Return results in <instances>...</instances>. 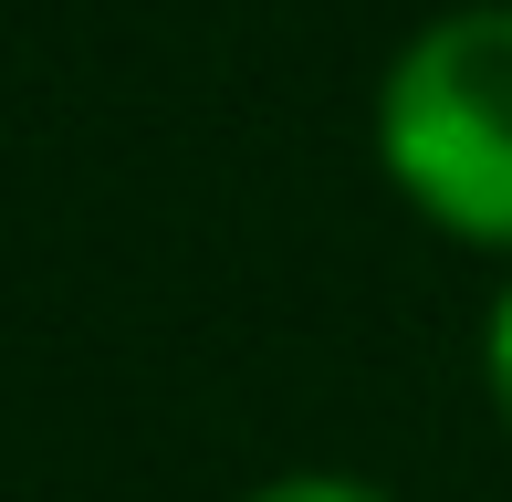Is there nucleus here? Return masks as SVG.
<instances>
[{
    "mask_svg": "<svg viewBox=\"0 0 512 502\" xmlns=\"http://www.w3.org/2000/svg\"><path fill=\"white\" fill-rule=\"evenodd\" d=\"M387 189L439 241L512 262V0L429 11L366 105Z\"/></svg>",
    "mask_w": 512,
    "mask_h": 502,
    "instance_id": "1",
    "label": "nucleus"
},
{
    "mask_svg": "<svg viewBox=\"0 0 512 502\" xmlns=\"http://www.w3.org/2000/svg\"><path fill=\"white\" fill-rule=\"evenodd\" d=\"M481 398H492V419L512 429V272L492 283V304H481Z\"/></svg>",
    "mask_w": 512,
    "mask_h": 502,
    "instance_id": "2",
    "label": "nucleus"
},
{
    "mask_svg": "<svg viewBox=\"0 0 512 502\" xmlns=\"http://www.w3.org/2000/svg\"><path fill=\"white\" fill-rule=\"evenodd\" d=\"M230 502H398V492L356 482V471H272V482H251V492H230Z\"/></svg>",
    "mask_w": 512,
    "mask_h": 502,
    "instance_id": "3",
    "label": "nucleus"
}]
</instances>
